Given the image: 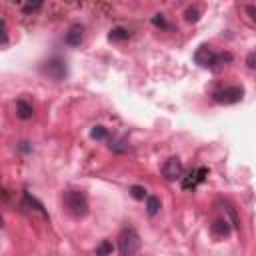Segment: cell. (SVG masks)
<instances>
[{
  "label": "cell",
  "instance_id": "1",
  "mask_svg": "<svg viewBox=\"0 0 256 256\" xmlns=\"http://www.w3.org/2000/svg\"><path fill=\"white\" fill-rule=\"evenodd\" d=\"M194 62L212 70V72H218L222 70L228 62H232V54L230 52H212L210 46H200L196 52H194Z\"/></svg>",
  "mask_w": 256,
  "mask_h": 256
},
{
  "label": "cell",
  "instance_id": "2",
  "mask_svg": "<svg viewBox=\"0 0 256 256\" xmlns=\"http://www.w3.org/2000/svg\"><path fill=\"white\" fill-rule=\"evenodd\" d=\"M62 204L74 218H84L88 214V198L82 190H66L62 194Z\"/></svg>",
  "mask_w": 256,
  "mask_h": 256
},
{
  "label": "cell",
  "instance_id": "3",
  "mask_svg": "<svg viewBox=\"0 0 256 256\" xmlns=\"http://www.w3.org/2000/svg\"><path fill=\"white\" fill-rule=\"evenodd\" d=\"M140 250V236L134 228H124L118 234V252L122 256H132Z\"/></svg>",
  "mask_w": 256,
  "mask_h": 256
},
{
  "label": "cell",
  "instance_id": "4",
  "mask_svg": "<svg viewBox=\"0 0 256 256\" xmlns=\"http://www.w3.org/2000/svg\"><path fill=\"white\" fill-rule=\"evenodd\" d=\"M244 96V90L240 86H226V88H220L212 94V100L218 102V104H236L240 102Z\"/></svg>",
  "mask_w": 256,
  "mask_h": 256
},
{
  "label": "cell",
  "instance_id": "5",
  "mask_svg": "<svg viewBox=\"0 0 256 256\" xmlns=\"http://www.w3.org/2000/svg\"><path fill=\"white\" fill-rule=\"evenodd\" d=\"M42 72H44L46 76L54 78V80H62V78H66V74H68L66 62H64L62 58H50L48 62H44Z\"/></svg>",
  "mask_w": 256,
  "mask_h": 256
},
{
  "label": "cell",
  "instance_id": "6",
  "mask_svg": "<svg viewBox=\"0 0 256 256\" xmlns=\"http://www.w3.org/2000/svg\"><path fill=\"white\" fill-rule=\"evenodd\" d=\"M162 176L166 178V180H180L182 176H184V166H182V162L176 158V156H172V158H168L164 164H162Z\"/></svg>",
  "mask_w": 256,
  "mask_h": 256
},
{
  "label": "cell",
  "instance_id": "7",
  "mask_svg": "<svg viewBox=\"0 0 256 256\" xmlns=\"http://www.w3.org/2000/svg\"><path fill=\"white\" fill-rule=\"evenodd\" d=\"M206 176H208V168H204V166H200V168H196V170H190L186 176L180 178L182 188H184V190H194L198 184L204 182Z\"/></svg>",
  "mask_w": 256,
  "mask_h": 256
},
{
  "label": "cell",
  "instance_id": "8",
  "mask_svg": "<svg viewBox=\"0 0 256 256\" xmlns=\"http://www.w3.org/2000/svg\"><path fill=\"white\" fill-rule=\"evenodd\" d=\"M82 40H84V28H82L80 24L70 26L68 32L64 34V42H66L68 46H80Z\"/></svg>",
  "mask_w": 256,
  "mask_h": 256
},
{
  "label": "cell",
  "instance_id": "9",
  "mask_svg": "<svg viewBox=\"0 0 256 256\" xmlns=\"http://www.w3.org/2000/svg\"><path fill=\"white\" fill-rule=\"evenodd\" d=\"M16 116L22 120H30L34 116V106L26 98H18L16 100Z\"/></svg>",
  "mask_w": 256,
  "mask_h": 256
},
{
  "label": "cell",
  "instance_id": "10",
  "mask_svg": "<svg viewBox=\"0 0 256 256\" xmlns=\"http://www.w3.org/2000/svg\"><path fill=\"white\" fill-rule=\"evenodd\" d=\"M230 230H232V224H230L226 218L214 220V224H212V234H214V236H218V238L228 236V234H230Z\"/></svg>",
  "mask_w": 256,
  "mask_h": 256
},
{
  "label": "cell",
  "instance_id": "11",
  "mask_svg": "<svg viewBox=\"0 0 256 256\" xmlns=\"http://www.w3.org/2000/svg\"><path fill=\"white\" fill-rule=\"evenodd\" d=\"M22 206L24 208H32V210H36V212H40L44 218H48V214H46V210H44V206L30 194V192H24V200H22Z\"/></svg>",
  "mask_w": 256,
  "mask_h": 256
},
{
  "label": "cell",
  "instance_id": "12",
  "mask_svg": "<svg viewBox=\"0 0 256 256\" xmlns=\"http://www.w3.org/2000/svg\"><path fill=\"white\" fill-rule=\"evenodd\" d=\"M128 38H130V32H128L126 28H122V26H118V28H112V30H110V34H108V40H110V42L128 40Z\"/></svg>",
  "mask_w": 256,
  "mask_h": 256
},
{
  "label": "cell",
  "instance_id": "13",
  "mask_svg": "<svg viewBox=\"0 0 256 256\" xmlns=\"http://www.w3.org/2000/svg\"><path fill=\"white\" fill-rule=\"evenodd\" d=\"M42 6H44V0H26L24 6H22V12L24 14H36Z\"/></svg>",
  "mask_w": 256,
  "mask_h": 256
},
{
  "label": "cell",
  "instance_id": "14",
  "mask_svg": "<svg viewBox=\"0 0 256 256\" xmlns=\"http://www.w3.org/2000/svg\"><path fill=\"white\" fill-rule=\"evenodd\" d=\"M162 204H160V198L158 196H146V210L150 216H156L160 212Z\"/></svg>",
  "mask_w": 256,
  "mask_h": 256
},
{
  "label": "cell",
  "instance_id": "15",
  "mask_svg": "<svg viewBox=\"0 0 256 256\" xmlns=\"http://www.w3.org/2000/svg\"><path fill=\"white\" fill-rule=\"evenodd\" d=\"M108 146H110V150H112V152H118V154H122V152H126V150H128V144L124 142V138H112Z\"/></svg>",
  "mask_w": 256,
  "mask_h": 256
},
{
  "label": "cell",
  "instance_id": "16",
  "mask_svg": "<svg viewBox=\"0 0 256 256\" xmlns=\"http://www.w3.org/2000/svg\"><path fill=\"white\" fill-rule=\"evenodd\" d=\"M106 134H108V130H106L104 126H100V124H98V126H94V128H92V132H90V136H92L94 140H104V138H106Z\"/></svg>",
  "mask_w": 256,
  "mask_h": 256
},
{
  "label": "cell",
  "instance_id": "17",
  "mask_svg": "<svg viewBox=\"0 0 256 256\" xmlns=\"http://www.w3.org/2000/svg\"><path fill=\"white\" fill-rule=\"evenodd\" d=\"M130 194H132L136 200H144V198L148 196V192H146L144 186H130Z\"/></svg>",
  "mask_w": 256,
  "mask_h": 256
},
{
  "label": "cell",
  "instance_id": "18",
  "mask_svg": "<svg viewBox=\"0 0 256 256\" xmlns=\"http://www.w3.org/2000/svg\"><path fill=\"white\" fill-rule=\"evenodd\" d=\"M224 210L228 212V216H230V220H232V226H234V228H238L240 224H238V216H236L234 206H232V204H228V202H224Z\"/></svg>",
  "mask_w": 256,
  "mask_h": 256
},
{
  "label": "cell",
  "instance_id": "19",
  "mask_svg": "<svg viewBox=\"0 0 256 256\" xmlns=\"http://www.w3.org/2000/svg\"><path fill=\"white\" fill-rule=\"evenodd\" d=\"M184 18H186V22H198L200 10H198V8H188V10L184 12Z\"/></svg>",
  "mask_w": 256,
  "mask_h": 256
},
{
  "label": "cell",
  "instance_id": "20",
  "mask_svg": "<svg viewBox=\"0 0 256 256\" xmlns=\"http://www.w3.org/2000/svg\"><path fill=\"white\" fill-rule=\"evenodd\" d=\"M112 252H114V246L108 240H104L100 246H96V254H112Z\"/></svg>",
  "mask_w": 256,
  "mask_h": 256
},
{
  "label": "cell",
  "instance_id": "21",
  "mask_svg": "<svg viewBox=\"0 0 256 256\" xmlns=\"http://www.w3.org/2000/svg\"><path fill=\"white\" fill-rule=\"evenodd\" d=\"M152 24H154V26H158V28H162V30H168V28H170L162 14H156V16L152 18Z\"/></svg>",
  "mask_w": 256,
  "mask_h": 256
},
{
  "label": "cell",
  "instance_id": "22",
  "mask_svg": "<svg viewBox=\"0 0 256 256\" xmlns=\"http://www.w3.org/2000/svg\"><path fill=\"white\" fill-rule=\"evenodd\" d=\"M246 66H248L250 70H256V52H250V54L246 56Z\"/></svg>",
  "mask_w": 256,
  "mask_h": 256
},
{
  "label": "cell",
  "instance_id": "23",
  "mask_svg": "<svg viewBox=\"0 0 256 256\" xmlns=\"http://www.w3.org/2000/svg\"><path fill=\"white\" fill-rule=\"evenodd\" d=\"M246 14H248V18L256 24V6H254V4H248V6H246Z\"/></svg>",
  "mask_w": 256,
  "mask_h": 256
},
{
  "label": "cell",
  "instance_id": "24",
  "mask_svg": "<svg viewBox=\"0 0 256 256\" xmlns=\"http://www.w3.org/2000/svg\"><path fill=\"white\" fill-rule=\"evenodd\" d=\"M8 44V24H6V20H2V46H6Z\"/></svg>",
  "mask_w": 256,
  "mask_h": 256
},
{
  "label": "cell",
  "instance_id": "25",
  "mask_svg": "<svg viewBox=\"0 0 256 256\" xmlns=\"http://www.w3.org/2000/svg\"><path fill=\"white\" fill-rule=\"evenodd\" d=\"M22 152H30L32 150V146H28V142H20V146H18Z\"/></svg>",
  "mask_w": 256,
  "mask_h": 256
}]
</instances>
